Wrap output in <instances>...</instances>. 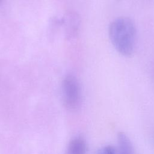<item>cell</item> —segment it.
<instances>
[{"mask_svg": "<svg viewBox=\"0 0 154 154\" xmlns=\"http://www.w3.org/2000/svg\"><path fill=\"white\" fill-rule=\"evenodd\" d=\"M65 26L66 36L68 38L74 37L77 32L79 25V19L78 16L74 13H69L63 20Z\"/></svg>", "mask_w": 154, "mask_h": 154, "instance_id": "3", "label": "cell"}, {"mask_svg": "<svg viewBox=\"0 0 154 154\" xmlns=\"http://www.w3.org/2000/svg\"><path fill=\"white\" fill-rule=\"evenodd\" d=\"M117 154H134L132 143L125 132L117 134Z\"/></svg>", "mask_w": 154, "mask_h": 154, "instance_id": "4", "label": "cell"}, {"mask_svg": "<svg viewBox=\"0 0 154 154\" xmlns=\"http://www.w3.org/2000/svg\"><path fill=\"white\" fill-rule=\"evenodd\" d=\"M109 40L114 49L124 57L131 56L135 50L136 26L129 17L120 16L114 19L108 27Z\"/></svg>", "mask_w": 154, "mask_h": 154, "instance_id": "1", "label": "cell"}, {"mask_svg": "<svg viewBox=\"0 0 154 154\" xmlns=\"http://www.w3.org/2000/svg\"><path fill=\"white\" fill-rule=\"evenodd\" d=\"M116 150L112 146L108 145L102 147L99 151L97 154H116Z\"/></svg>", "mask_w": 154, "mask_h": 154, "instance_id": "6", "label": "cell"}, {"mask_svg": "<svg viewBox=\"0 0 154 154\" xmlns=\"http://www.w3.org/2000/svg\"><path fill=\"white\" fill-rule=\"evenodd\" d=\"M63 103L69 110H75L80 104L81 90L78 79L72 75L66 76L62 81Z\"/></svg>", "mask_w": 154, "mask_h": 154, "instance_id": "2", "label": "cell"}, {"mask_svg": "<svg viewBox=\"0 0 154 154\" xmlns=\"http://www.w3.org/2000/svg\"><path fill=\"white\" fill-rule=\"evenodd\" d=\"M153 142H154V134H153Z\"/></svg>", "mask_w": 154, "mask_h": 154, "instance_id": "8", "label": "cell"}, {"mask_svg": "<svg viewBox=\"0 0 154 154\" xmlns=\"http://www.w3.org/2000/svg\"><path fill=\"white\" fill-rule=\"evenodd\" d=\"M152 75L153 80L154 81V64L153 65V67H152Z\"/></svg>", "mask_w": 154, "mask_h": 154, "instance_id": "7", "label": "cell"}, {"mask_svg": "<svg viewBox=\"0 0 154 154\" xmlns=\"http://www.w3.org/2000/svg\"><path fill=\"white\" fill-rule=\"evenodd\" d=\"M2 1V0H0V3H1V2Z\"/></svg>", "mask_w": 154, "mask_h": 154, "instance_id": "9", "label": "cell"}, {"mask_svg": "<svg viewBox=\"0 0 154 154\" xmlns=\"http://www.w3.org/2000/svg\"><path fill=\"white\" fill-rule=\"evenodd\" d=\"M87 144L82 137H76L70 141L67 154H86Z\"/></svg>", "mask_w": 154, "mask_h": 154, "instance_id": "5", "label": "cell"}]
</instances>
